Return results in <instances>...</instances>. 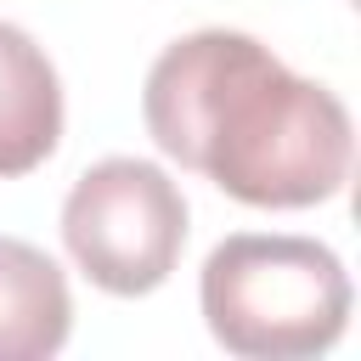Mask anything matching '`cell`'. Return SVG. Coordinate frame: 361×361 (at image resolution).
<instances>
[{"mask_svg": "<svg viewBox=\"0 0 361 361\" xmlns=\"http://www.w3.org/2000/svg\"><path fill=\"white\" fill-rule=\"evenodd\" d=\"M203 322L248 361H305L338 344L350 322L344 259L316 237L237 231L203 259Z\"/></svg>", "mask_w": 361, "mask_h": 361, "instance_id": "2", "label": "cell"}, {"mask_svg": "<svg viewBox=\"0 0 361 361\" xmlns=\"http://www.w3.org/2000/svg\"><path fill=\"white\" fill-rule=\"evenodd\" d=\"M73 299L62 265L23 243L0 237V361H45L68 344Z\"/></svg>", "mask_w": 361, "mask_h": 361, "instance_id": "5", "label": "cell"}, {"mask_svg": "<svg viewBox=\"0 0 361 361\" xmlns=\"http://www.w3.org/2000/svg\"><path fill=\"white\" fill-rule=\"evenodd\" d=\"M62 141V85L51 56L0 23V180L39 169Z\"/></svg>", "mask_w": 361, "mask_h": 361, "instance_id": "4", "label": "cell"}, {"mask_svg": "<svg viewBox=\"0 0 361 361\" xmlns=\"http://www.w3.org/2000/svg\"><path fill=\"white\" fill-rule=\"evenodd\" d=\"M141 118L164 158L248 209H310L350 180L344 102L237 28L175 39L147 73Z\"/></svg>", "mask_w": 361, "mask_h": 361, "instance_id": "1", "label": "cell"}, {"mask_svg": "<svg viewBox=\"0 0 361 361\" xmlns=\"http://www.w3.org/2000/svg\"><path fill=\"white\" fill-rule=\"evenodd\" d=\"M62 243L102 293H152L186 248V197L147 158H102L62 203Z\"/></svg>", "mask_w": 361, "mask_h": 361, "instance_id": "3", "label": "cell"}]
</instances>
